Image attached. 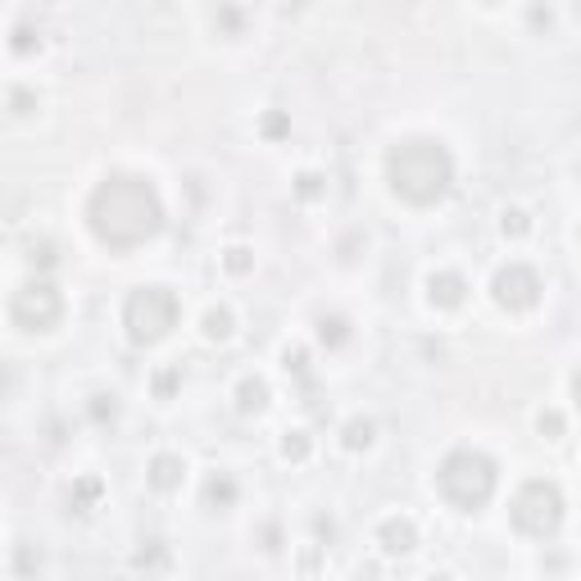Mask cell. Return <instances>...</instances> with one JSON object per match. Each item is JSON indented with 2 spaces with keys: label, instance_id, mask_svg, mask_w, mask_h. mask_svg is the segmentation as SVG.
I'll return each instance as SVG.
<instances>
[{
  "label": "cell",
  "instance_id": "6da1fadb",
  "mask_svg": "<svg viewBox=\"0 0 581 581\" xmlns=\"http://www.w3.org/2000/svg\"><path fill=\"white\" fill-rule=\"evenodd\" d=\"M87 219H91V232L110 250H132V246L150 242V236L164 227V204H159V191L146 178L110 174L91 191Z\"/></svg>",
  "mask_w": 581,
  "mask_h": 581
},
{
  "label": "cell",
  "instance_id": "7a4b0ae2",
  "mask_svg": "<svg viewBox=\"0 0 581 581\" xmlns=\"http://www.w3.org/2000/svg\"><path fill=\"white\" fill-rule=\"evenodd\" d=\"M387 182L409 204H436L455 182V159L432 136H414L387 155Z\"/></svg>",
  "mask_w": 581,
  "mask_h": 581
},
{
  "label": "cell",
  "instance_id": "3957f363",
  "mask_svg": "<svg viewBox=\"0 0 581 581\" xmlns=\"http://www.w3.org/2000/svg\"><path fill=\"white\" fill-rule=\"evenodd\" d=\"M440 482V495L459 509H482L491 495H495V463L482 455V450H455L446 463L436 472Z\"/></svg>",
  "mask_w": 581,
  "mask_h": 581
},
{
  "label": "cell",
  "instance_id": "277c9868",
  "mask_svg": "<svg viewBox=\"0 0 581 581\" xmlns=\"http://www.w3.org/2000/svg\"><path fill=\"white\" fill-rule=\"evenodd\" d=\"M174 323H178V295L164 287H142L123 304V327L136 346H155V340L174 332Z\"/></svg>",
  "mask_w": 581,
  "mask_h": 581
},
{
  "label": "cell",
  "instance_id": "5b68a950",
  "mask_svg": "<svg viewBox=\"0 0 581 581\" xmlns=\"http://www.w3.org/2000/svg\"><path fill=\"white\" fill-rule=\"evenodd\" d=\"M563 523V495L555 482H527L518 495H514V527L545 540L555 536Z\"/></svg>",
  "mask_w": 581,
  "mask_h": 581
},
{
  "label": "cell",
  "instance_id": "8992f818",
  "mask_svg": "<svg viewBox=\"0 0 581 581\" xmlns=\"http://www.w3.org/2000/svg\"><path fill=\"white\" fill-rule=\"evenodd\" d=\"M59 314H64V300L51 282H27L10 304V319L23 332H51L59 323Z\"/></svg>",
  "mask_w": 581,
  "mask_h": 581
},
{
  "label": "cell",
  "instance_id": "52a82bcc",
  "mask_svg": "<svg viewBox=\"0 0 581 581\" xmlns=\"http://www.w3.org/2000/svg\"><path fill=\"white\" fill-rule=\"evenodd\" d=\"M495 300L504 304L509 314H523L540 300V278L527 268V264H509L495 272Z\"/></svg>",
  "mask_w": 581,
  "mask_h": 581
},
{
  "label": "cell",
  "instance_id": "ba28073f",
  "mask_svg": "<svg viewBox=\"0 0 581 581\" xmlns=\"http://www.w3.org/2000/svg\"><path fill=\"white\" fill-rule=\"evenodd\" d=\"M427 295H432V304H440V310H459L463 295H468V282L459 278V272H432Z\"/></svg>",
  "mask_w": 581,
  "mask_h": 581
},
{
  "label": "cell",
  "instance_id": "9c48e42d",
  "mask_svg": "<svg viewBox=\"0 0 581 581\" xmlns=\"http://www.w3.org/2000/svg\"><path fill=\"white\" fill-rule=\"evenodd\" d=\"M378 540H382L387 555H409L418 545V532H414V523H409V518H391V523H382Z\"/></svg>",
  "mask_w": 581,
  "mask_h": 581
},
{
  "label": "cell",
  "instance_id": "30bf717a",
  "mask_svg": "<svg viewBox=\"0 0 581 581\" xmlns=\"http://www.w3.org/2000/svg\"><path fill=\"white\" fill-rule=\"evenodd\" d=\"M182 472H187V463L178 455H155L150 459V487L155 491H178L182 487Z\"/></svg>",
  "mask_w": 581,
  "mask_h": 581
},
{
  "label": "cell",
  "instance_id": "8fae6325",
  "mask_svg": "<svg viewBox=\"0 0 581 581\" xmlns=\"http://www.w3.org/2000/svg\"><path fill=\"white\" fill-rule=\"evenodd\" d=\"M264 404H268V387L259 378H246L242 387H236V409H242V414H259Z\"/></svg>",
  "mask_w": 581,
  "mask_h": 581
},
{
  "label": "cell",
  "instance_id": "7c38bea8",
  "mask_svg": "<svg viewBox=\"0 0 581 581\" xmlns=\"http://www.w3.org/2000/svg\"><path fill=\"white\" fill-rule=\"evenodd\" d=\"M236 500V482L227 472H219V477H210V487H204V504L210 509H227Z\"/></svg>",
  "mask_w": 581,
  "mask_h": 581
},
{
  "label": "cell",
  "instance_id": "4fadbf2b",
  "mask_svg": "<svg viewBox=\"0 0 581 581\" xmlns=\"http://www.w3.org/2000/svg\"><path fill=\"white\" fill-rule=\"evenodd\" d=\"M204 336H210V340H227L232 336V314L227 310H210V314H204Z\"/></svg>",
  "mask_w": 581,
  "mask_h": 581
},
{
  "label": "cell",
  "instance_id": "5bb4252c",
  "mask_svg": "<svg viewBox=\"0 0 581 581\" xmlns=\"http://www.w3.org/2000/svg\"><path fill=\"white\" fill-rule=\"evenodd\" d=\"M346 446H350V450H368V446H372V423H368V418L346 423Z\"/></svg>",
  "mask_w": 581,
  "mask_h": 581
},
{
  "label": "cell",
  "instance_id": "9a60e30c",
  "mask_svg": "<svg viewBox=\"0 0 581 581\" xmlns=\"http://www.w3.org/2000/svg\"><path fill=\"white\" fill-rule=\"evenodd\" d=\"M282 455H287V459H304V455H310V436H304V432H287Z\"/></svg>",
  "mask_w": 581,
  "mask_h": 581
},
{
  "label": "cell",
  "instance_id": "2e32d148",
  "mask_svg": "<svg viewBox=\"0 0 581 581\" xmlns=\"http://www.w3.org/2000/svg\"><path fill=\"white\" fill-rule=\"evenodd\" d=\"M319 336L327 340V346H340V340H346V319H323L319 323Z\"/></svg>",
  "mask_w": 581,
  "mask_h": 581
},
{
  "label": "cell",
  "instance_id": "e0dca14e",
  "mask_svg": "<svg viewBox=\"0 0 581 581\" xmlns=\"http://www.w3.org/2000/svg\"><path fill=\"white\" fill-rule=\"evenodd\" d=\"M540 432L550 436V440H559V436H563V418L555 414V409H550V414H540Z\"/></svg>",
  "mask_w": 581,
  "mask_h": 581
},
{
  "label": "cell",
  "instance_id": "ac0fdd59",
  "mask_svg": "<svg viewBox=\"0 0 581 581\" xmlns=\"http://www.w3.org/2000/svg\"><path fill=\"white\" fill-rule=\"evenodd\" d=\"M504 232L523 236V232H527V214H523V210H509V214H504Z\"/></svg>",
  "mask_w": 581,
  "mask_h": 581
},
{
  "label": "cell",
  "instance_id": "d6986e66",
  "mask_svg": "<svg viewBox=\"0 0 581 581\" xmlns=\"http://www.w3.org/2000/svg\"><path fill=\"white\" fill-rule=\"evenodd\" d=\"M227 268L232 272H250V250H227Z\"/></svg>",
  "mask_w": 581,
  "mask_h": 581
},
{
  "label": "cell",
  "instance_id": "ffe728a7",
  "mask_svg": "<svg viewBox=\"0 0 581 581\" xmlns=\"http://www.w3.org/2000/svg\"><path fill=\"white\" fill-rule=\"evenodd\" d=\"M32 259H37L42 268H51V264H55V246H51V242H42V246H32Z\"/></svg>",
  "mask_w": 581,
  "mask_h": 581
},
{
  "label": "cell",
  "instance_id": "44dd1931",
  "mask_svg": "<svg viewBox=\"0 0 581 581\" xmlns=\"http://www.w3.org/2000/svg\"><path fill=\"white\" fill-rule=\"evenodd\" d=\"M572 395H577V404H581V368H577V378H572Z\"/></svg>",
  "mask_w": 581,
  "mask_h": 581
},
{
  "label": "cell",
  "instance_id": "7402d4cb",
  "mask_svg": "<svg viewBox=\"0 0 581 581\" xmlns=\"http://www.w3.org/2000/svg\"><path fill=\"white\" fill-rule=\"evenodd\" d=\"M487 5H495V0H487Z\"/></svg>",
  "mask_w": 581,
  "mask_h": 581
}]
</instances>
